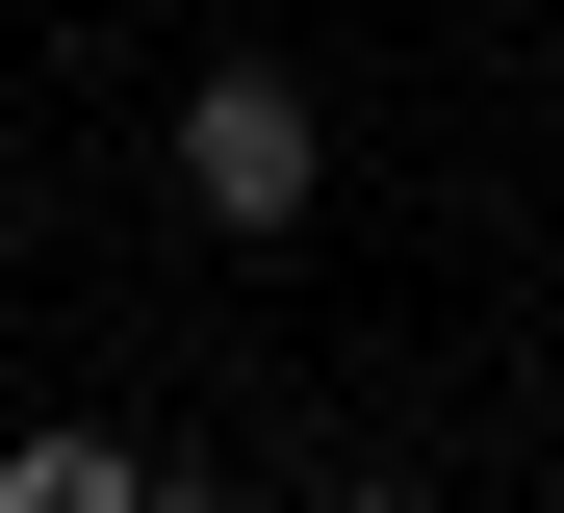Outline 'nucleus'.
I'll return each instance as SVG.
<instances>
[{
    "label": "nucleus",
    "mask_w": 564,
    "mask_h": 513,
    "mask_svg": "<svg viewBox=\"0 0 564 513\" xmlns=\"http://www.w3.org/2000/svg\"><path fill=\"white\" fill-rule=\"evenodd\" d=\"M129 488H154V462L77 437V410H52V437H0V513H129Z\"/></svg>",
    "instance_id": "2"
},
{
    "label": "nucleus",
    "mask_w": 564,
    "mask_h": 513,
    "mask_svg": "<svg viewBox=\"0 0 564 513\" xmlns=\"http://www.w3.org/2000/svg\"><path fill=\"white\" fill-rule=\"evenodd\" d=\"M308 180H334V129L282 77H180V205L206 232H308Z\"/></svg>",
    "instance_id": "1"
}]
</instances>
